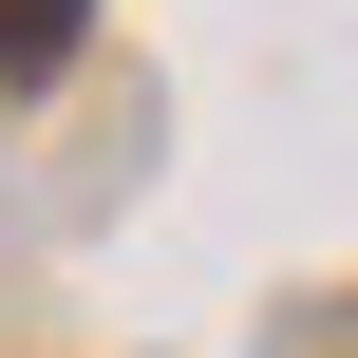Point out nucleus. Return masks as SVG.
<instances>
[{
	"mask_svg": "<svg viewBox=\"0 0 358 358\" xmlns=\"http://www.w3.org/2000/svg\"><path fill=\"white\" fill-rule=\"evenodd\" d=\"M57 38H76V0H19L0 19V76H57Z\"/></svg>",
	"mask_w": 358,
	"mask_h": 358,
	"instance_id": "f257e3e1",
	"label": "nucleus"
}]
</instances>
